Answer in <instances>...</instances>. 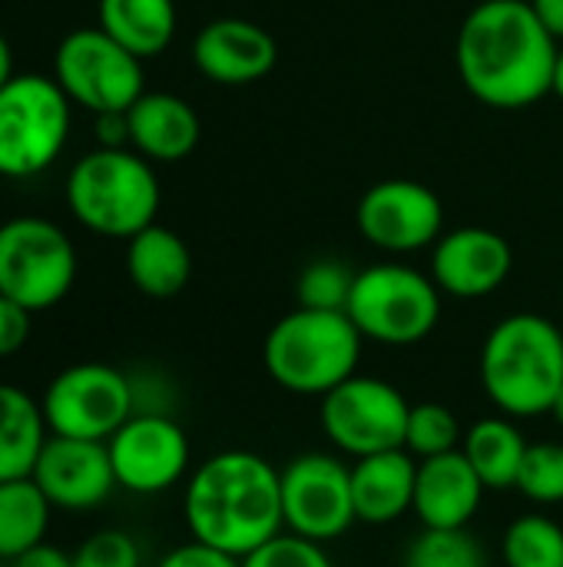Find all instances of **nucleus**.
Instances as JSON below:
<instances>
[{"instance_id":"obj_1","label":"nucleus","mask_w":563,"mask_h":567,"mask_svg":"<svg viewBox=\"0 0 563 567\" xmlns=\"http://www.w3.org/2000/svg\"><path fill=\"white\" fill-rule=\"evenodd\" d=\"M557 50L531 0H481L458 30L455 63L481 103L524 110L554 93Z\"/></svg>"},{"instance_id":"obj_2","label":"nucleus","mask_w":563,"mask_h":567,"mask_svg":"<svg viewBox=\"0 0 563 567\" xmlns=\"http://www.w3.org/2000/svg\"><path fill=\"white\" fill-rule=\"evenodd\" d=\"M183 515L192 542L242 561L285 532L282 478L256 452H219L189 475Z\"/></svg>"},{"instance_id":"obj_3","label":"nucleus","mask_w":563,"mask_h":567,"mask_svg":"<svg viewBox=\"0 0 563 567\" xmlns=\"http://www.w3.org/2000/svg\"><path fill=\"white\" fill-rule=\"evenodd\" d=\"M481 385L508 419L551 415L563 389V332L544 316L514 312L481 346Z\"/></svg>"},{"instance_id":"obj_4","label":"nucleus","mask_w":563,"mask_h":567,"mask_svg":"<svg viewBox=\"0 0 563 567\" xmlns=\"http://www.w3.org/2000/svg\"><path fill=\"white\" fill-rule=\"evenodd\" d=\"M362 342L348 312L295 306L269 329L262 362L279 389L322 399L358 372Z\"/></svg>"},{"instance_id":"obj_5","label":"nucleus","mask_w":563,"mask_h":567,"mask_svg":"<svg viewBox=\"0 0 563 567\" xmlns=\"http://www.w3.org/2000/svg\"><path fill=\"white\" fill-rule=\"evenodd\" d=\"M70 213L100 236L133 239L156 223L159 179L146 156L136 150H93L70 169L66 179Z\"/></svg>"},{"instance_id":"obj_6","label":"nucleus","mask_w":563,"mask_h":567,"mask_svg":"<svg viewBox=\"0 0 563 567\" xmlns=\"http://www.w3.org/2000/svg\"><path fill=\"white\" fill-rule=\"evenodd\" d=\"M70 126V96L53 76L13 73L0 86V176L27 179L53 166Z\"/></svg>"},{"instance_id":"obj_7","label":"nucleus","mask_w":563,"mask_h":567,"mask_svg":"<svg viewBox=\"0 0 563 567\" xmlns=\"http://www.w3.org/2000/svg\"><path fill=\"white\" fill-rule=\"evenodd\" d=\"M345 312L362 339L382 346H415L428 339L441 319V289L411 266L382 262L355 276Z\"/></svg>"},{"instance_id":"obj_8","label":"nucleus","mask_w":563,"mask_h":567,"mask_svg":"<svg viewBox=\"0 0 563 567\" xmlns=\"http://www.w3.org/2000/svg\"><path fill=\"white\" fill-rule=\"evenodd\" d=\"M76 282V249L70 236L40 216H17L0 226V296L30 312H46Z\"/></svg>"},{"instance_id":"obj_9","label":"nucleus","mask_w":563,"mask_h":567,"mask_svg":"<svg viewBox=\"0 0 563 567\" xmlns=\"http://www.w3.org/2000/svg\"><path fill=\"white\" fill-rule=\"evenodd\" d=\"M53 80L70 103L96 113L129 110L143 90V60L116 43L103 27H83L60 40L53 53Z\"/></svg>"},{"instance_id":"obj_10","label":"nucleus","mask_w":563,"mask_h":567,"mask_svg":"<svg viewBox=\"0 0 563 567\" xmlns=\"http://www.w3.org/2000/svg\"><path fill=\"white\" fill-rule=\"evenodd\" d=\"M50 435L110 442L136 412L133 379L106 362H76L53 375L40 399Z\"/></svg>"},{"instance_id":"obj_11","label":"nucleus","mask_w":563,"mask_h":567,"mask_svg":"<svg viewBox=\"0 0 563 567\" xmlns=\"http://www.w3.org/2000/svg\"><path fill=\"white\" fill-rule=\"evenodd\" d=\"M408 412V399L392 382L358 372L322 395V429L348 458L405 449Z\"/></svg>"},{"instance_id":"obj_12","label":"nucleus","mask_w":563,"mask_h":567,"mask_svg":"<svg viewBox=\"0 0 563 567\" xmlns=\"http://www.w3.org/2000/svg\"><path fill=\"white\" fill-rule=\"evenodd\" d=\"M282 522L285 532L309 542H335L358 518L352 502V465L325 452H305L282 472Z\"/></svg>"},{"instance_id":"obj_13","label":"nucleus","mask_w":563,"mask_h":567,"mask_svg":"<svg viewBox=\"0 0 563 567\" xmlns=\"http://www.w3.org/2000/svg\"><path fill=\"white\" fill-rule=\"evenodd\" d=\"M106 449L116 485L133 495L169 492L189 472V439L166 412H133Z\"/></svg>"},{"instance_id":"obj_14","label":"nucleus","mask_w":563,"mask_h":567,"mask_svg":"<svg viewBox=\"0 0 563 567\" xmlns=\"http://www.w3.org/2000/svg\"><path fill=\"white\" fill-rule=\"evenodd\" d=\"M358 233L385 252H418L441 239L445 206L418 179H382L365 189L358 213Z\"/></svg>"},{"instance_id":"obj_15","label":"nucleus","mask_w":563,"mask_h":567,"mask_svg":"<svg viewBox=\"0 0 563 567\" xmlns=\"http://www.w3.org/2000/svg\"><path fill=\"white\" fill-rule=\"evenodd\" d=\"M30 478L40 485L46 502L63 512H90L103 505L113 488V462L106 442L50 435Z\"/></svg>"},{"instance_id":"obj_16","label":"nucleus","mask_w":563,"mask_h":567,"mask_svg":"<svg viewBox=\"0 0 563 567\" xmlns=\"http://www.w3.org/2000/svg\"><path fill=\"white\" fill-rule=\"evenodd\" d=\"M514 266L511 243L484 226L441 233L431 252V279L455 299H484L498 292Z\"/></svg>"},{"instance_id":"obj_17","label":"nucleus","mask_w":563,"mask_h":567,"mask_svg":"<svg viewBox=\"0 0 563 567\" xmlns=\"http://www.w3.org/2000/svg\"><path fill=\"white\" fill-rule=\"evenodd\" d=\"M199 73L222 86H246L272 73L279 47L269 30L242 17H222L199 30L192 43Z\"/></svg>"},{"instance_id":"obj_18","label":"nucleus","mask_w":563,"mask_h":567,"mask_svg":"<svg viewBox=\"0 0 563 567\" xmlns=\"http://www.w3.org/2000/svg\"><path fill=\"white\" fill-rule=\"evenodd\" d=\"M484 492V482L458 449L418 462L411 512L425 528H468L481 508Z\"/></svg>"},{"instance_id":"obj_19","label":"nucleus","mask_w":563,"mask_h":567,"mask_svg":"<svg viewBox=\"0 0 563 567\" xmlns=\"http://www.w3.org/2000/svg\"><path fill=\"white\" fill-rule=\"evenodd\" d=\"M418 462L408 449H392L352 462V502L362 525H392L415 505Z\"/></svg>"},{"instance_id":"obj_20","label":"nucleus","mask_w":563,"mask_h":567,"mask_svg":"<svg viewBox=\"0 0 563 567\" xmlns=\"http://www.w3.org/2000/svg\"><path fill=\"white\" fill-rule=\"evenodd\" d=\"M129 143L149 163L186 159L199 143V116L176 93H143L129 110Z\"/></svg>"},{"instance_id":"obj_21","label":"nucleus","mask_w":563,"mask_h":567,"mask_svg":"<svg viewBox=\"0 0 563 567\" xmlns=\"http://www.w3.org/2000/svg\"><path fill=\"white\" fill-rule=\"evenodd\" d=\"M126 272L129 282L149 299H173L189 286L192 252L179 233L153 223L126 239Z\"/></svg>"},{"instance_id":"obj_22","label":"nucleus","mask_w":563,"mask_h":567,"mask_svg":"<svg viewBox=\"0 0 563 567\" xmlns=\"http://www.w3.org/2000/svg\"><path fill=\"white\" fill-rule=\"evenodd\" d=\"M46 439L40 402L17 385H0V482L30 478Z\"/></svg>"},{"instance_id":"obj_23","label":"nucleus","mask_w":563,"mask_h":567,"mask_svg":"<svg viewBox=\"0 0 563 567\" xmlns=\"http://www.w3.org/2000/svg\"><path fill=\"white\" fill-rule=\"evenodd\" d=\"M100 27L139 60L159 56L176 37L173 0H100Z\"/></svg>"},{"instance_id":"obj_24","label":"nucleus","mask_w":563,"mask_h":567,"mask_svg":"<svg viewBox=\"0 0 563 567\" xmlns=\"http://www.w3.org/2000/svg\"><path fill=\"white\" fill-rule=\"evenodd\" d=\"M461 452L478 472V478L484 482V488L504 492V488H514L518 482L528 442L508 415H491V419L475 422L465 432Z\"/></svg>"},{"instance_id":"obj_25","label":"nucleus","mask_w":563,"mask_h":567,"mask_svg":"<svg viewBox=\"0 0 563 567\" xmlns=\"http://www.w3.org/2000/svg\"><path fill=\"white\" fill-rule=\"evenodd\" d=\"M53 505L33 478L0 482V558L13 561L46 542Z\"/></svg>"},{"instance_id":"obj_26","label":"nucleus","mask_w":563,"mask_h":567,"mask_svg":"<svg viewBox=\"0 0 563 567\" xmlns=\"http://www.w3.org/2000/svg\"><path fill=\"white\" fill-rule=\"evenodd\" d=\"M508 567H563V528L548 515H521L501 542Z\"/></svg>"},{"instance_id":"obj_27","label":"nucleus","mask_w":563,"mask_h":567,"mask_svg":"<svg viewBox=\"0 0 563 567\" xmlns=\"http://www.w3.org/2000/svg\"><path fill=\"white\" fill-rule=\"evenodd\" d=\"M405 567H488V555L468 528H425L411 538Z\"/></svg>"},{"instance_id":"obj_28","label":"nucleus","mask_w":563,"mask_h":567,"mask_svg":"<svg viewBox=\"0 0 563 567\" xmlns=\"http://www.w3.org/2000/svg\"><path fill=\"white\" fill-rule=\"evenodd\" d=\"M461 442H465L461 422L448 405H441V402L411 405L408 429H405V449L415 458H435V455L458 452Z\"/></svg>"},{"instance_id":"obj_29","label":"nucleus","mask_w":563,"mask_h":567,"mask_svg":"<svg viewBox=\"0 0 563 567\" xmlns=\"http://www.w3.org/2000/svg\"><path fill=\"white\" fill-rule=\"evenodd\" d=\"M355 276H358V272H352L348 262L332 259V256H322V259L309 262V266L299 272V282H295L299 306H302V309L345 312V309H348L352 286H355Z\"/></svg>"},{"instance_id":"obj_30","label":"nucleus","mask_w":563,"mask_h":567,"mask_svg":"<svg viewBox=\"0 0 563 567\" xmlns=\"http://www.w3.org/2000/svg\"><path fill=\"white\" fill-rule=\"evenodd\" d=\"M514 488L534 505H561L563 502V445L561 442H534L524 452Z\"/></svg>"},{"instance_id":"obj_31","label":"nucleus","mask_w":563,"mask_h":567,"mask_svg":"<svg viewBox=\"0 0 563 567\" xmlns=\"http://www.w3.org/2000/svg\"><path fill=\"white\" fill-rule=\"evenodd\" d=\"M242 567H335L319 542H309L292 532H279L272 542L242 558Z\"/></svg>"},{"instance_id":"obj_32","label":"nucleus","mask_w":563,"mask_h":567,"mask_svg":"<svg viewBox=\"0 0 563 567\" xmlns=\"http://www.w3.org/2000/svg\"><path fill=\"white\" fill-rule=\"evenodd\" d=\"M139 548L126 532L106 528L90 535L76 551H73V567H139Z\"/></svg>"},{"instance_id":"obj_33","label":"nucleus","mask_w":563,"mask_h":567,"mask_svg":"<svg viewBox=\"0 0 563 567\" xmlns=\"http://www.w3.org/2000/svg\"><path fill=\"white\" fill-rule=\"evenodd\" d=\"M30 309L0 296V359L17 355L30 339Z\"/></svg>"},{"instance_id":"obj_34","label":"nucleus","mask_w":563,"mask_h":567,"mask_svg":"<svg viewBox=\"0 0 563 567\" xmlns=\"http://www.w3.org/2000/svg\"><path fill=\"white\" fill-rule=\"evenodd\" d=\"M156 567H242V561L232 558V555H226V551H216L209 545L189 542V545L173 548Z\"/></svg>"},{"instance_id":"obj_35","label":"nucleus","mask_w":563,"mask_h":567,"mask_svg":"<svg viewBox=\"0 0 563 567\" xmlns=\"http://www.w3.org/2000/svg\"><path fill=\"white\" fill-rule=\"evenodd\" d=\"M10 567H73V555H66L63 548L43 542V545L23 551L20 558H13Z\"/></svg>"},{"instance_id":"obj_36","label":"nucleus","mask_w":563,"mask_h":567,"mask_svg":"<svg viewBox=\"0 0 563 567\" xmlns=\"http://www.w3.org/2000/svg\"><path fill=\"white\" fill-rule=\"evenodd\" d=\"M531 7L538 10V17L544 20V27L563 40V0H531Z\"/></svg>"},{"instance_id":"obj_37","label":"nucleus","mask_w":563,"mask_h":567,"mask_svg":"<svg viewBox=\"0 0 563 567\" xmlns=\"http://www.w3.org/2000/svg\"><path fill=\"white\" fill-rule=\"evenodd\" d=\"M13 76V53H10V43L7 37L0 33V86Z\"/></svg>"},{"instance_id":"obj_38","label":"nucleus","mask_w":563,"mask_h":567,"mask_svg":"<svg viewBox=\"0 0 563 567\" xmlns=\"http://www.w3.org/2000/svg\"><path fill=\"white\" fill-rule=\"evenodd\" d=\"M554 93L563 100V40L561 50H557V63H554Z\"/></svg>"},{"instance_id":"obj_39","label":"nucleus","mask_w":563,"mask_h":567,"mask_svg":"<svg viewBox=\"0 0 563 567\" xmlns=\"http://www.w3.org/2000/svg\"><path fill=\"white\" fill-rule=\"evenodd\" d=\"M551 415H554V422L563 429V389L561 395H557V402H554V409H551Z\"/></svg>"},{"instance_id":"obj_40","label":"nucleus","mask_w":563,"mask_h":567,"mask_svg":"<svg viewBox=\"0 0 563 567\" xmlns=\"http://www.w3.org/2000/svg\"><path fill=\"white\" fill-rule=\"evenodd\" d=\"M3 565H7V561H3V558H0V567H3Z\"/></svg>"}]
</instances>
